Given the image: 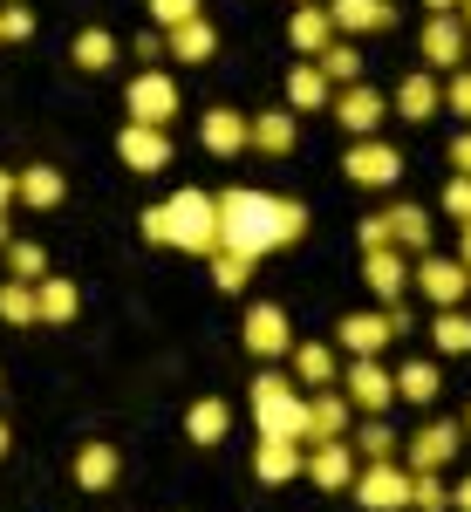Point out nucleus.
<instances>
[{
	"mask_svg": "<svg viewBox=\"0 0 471 512\" xmlns=\"http://www.w3.org/2000/svg\"><path fill=\"white\" fill-rule=\"evenodd\" d=\"M465 55H471V48H465Z\"/></svg>",
	"mask_w": 471,
	"mask_h": 512,
	"instance_id": "57",
	"label": "nucleus"
},
{
	"mask_svg": "<svg viewBox=\"0 0 471 512\" xmlns=\"http://www.w3.org/2000/svg\"><path fill=\"white\" fill-rule=\"evenodd\" d=\"M328 110H335V123H342L349 137H376V130H383V117H390V96H383L376 82H342Z\"/></svg>",
	"mask_w": 471,
	"mask_h": 512,
	"instance_id": "7",
	"label": "nucleus"
},
{
	"mask_svg": "<svg viewBox=\"0 0 471 512\" xmlns=\"http://www.w3.org/2000/svg\"><path fill=\"white\" fill-rule=\"evenodd\" d=\"M410 280H417V294H424L431 308H458V301L471 294V267L465 260H437V253H417Z\"/></svg>",
	"mask_w": 471,
	"mask_h": 512,
	"instance_id": "8",
	"label": "nucleus"
},
{
	"mask_svg": "<svg viewBox=\"0 0 471 512\" xmlns=\"http://www.w3.org/2000/svg\"><path fill=\"white\" fill-rule=\"evenodd\" d=\"M0 321L35 328V280H0Z\"/></svg>",
	"mask_w": 471,
	"mask_h": 512,
	"instance_id": "36",
	"label": "nucleus"
},
{
	"mask_svg": "<svg viewBox=\"0 0 471 512\" xmlns=\"http://www.w3.org/2000/svg\"><path fill=\"white\" fill-rule=\"evenodd\" d=\"M35 35V14L21 0H0V41H28Z\"/></svg>",
	"mask_w": 471,
	"mask_h": 512,
	"instance_id": "42",
	"label": "nucleus"
},
{
	"mask_svg": "<svg viewBox=\"0 0 471 512\" xmlns=\"http://www.w3.org/2000/svg\"><path fill=\"white\" fill-rule=\"evenodd\" d=\"M239 342H246V355H260V362H280V355L294 349V328H287V308H274V301L246 308V321H239Z\"/></svg>",
	"mask_w": 471,
	"mask_h": 512,
	"instance_id": "11",
	"label": "nucleus"
},
{
	"mask_svg": "<svg viewBox=\"0 0 471 512\" xmlns=\"http://www.w3.org/2000/svg\"><path fill=\"white\" fill-rule=\"evenodd\" d=\"M451 164H458V171H465V178H471V130H465V137H458V144H451Z\"/></svg>",
	"mask_w": 471,
	"mask_h": 512,
	"instance_id": "48",
	"label": "nucleus"
},
{
	"mask_svg": "<svg viewBox=\"0 0 471 512\" xmlns=\"http://www.w3.org/2000/svg\"><path fill=\"white\" fill-rule=\"evenodd\" d=\"M137 233L151 246H178V253H212L219 246V192H171L164 205H144L137 212Z\"/></svg>",
	"mask_w": 471,
	"mask_h": 512,
	"instance_id": "1",
	"label": "nucleus"
},
{
	"mask_svg": "<svg viewBox=\"0 0 471 512\" xmlns=\"http://www.w3.org/2000/svg\"><path fill=\"white\" fill-rule=\"evenodd\" d=\"M437 390H444V376H437V362H424V355L396 369V396H403V403H417V410H424Z\"/></svg>",
	"mask_w": 471,
	"mask_h": 512,
	"instance_id": "33",
	"label": "nucleus"
},
{
	"mask_svg": "<svg viewBox=\"0 0 471 512\" xmlns=\"http://www.w3.org/2000/svg\"><path fill=\"white\" fill-rule=\"evenodd\" d=\"M458 260L471 267V219H465V239H458Z\"/></svg>",
	"mask_w": 471,
	"mask_h": 512,
	"instance_id": "51",
	"label": "nucleus"
},
{
	"mask_svg": "<svg viewBox=\"0 0 471 512\" xmlns=\"http://www.w3.org/2000/svg\"><path fill=\"white\" fill-rule=\"evenodd\" d=\"M431 342H437L444 355H471V315H465V308H437Z\"/></svg>",
	"mask_w": 471,
	"mask_h": 512,
	"instance_id": "35",
	"label": "nucleus"
},
{
	"mask_svg": "<svg viewBox=\"0 0 471 512\" xmlns=\"http://www.w3.org/2000/svg\"><path fill=\"white\" fill-rule=\"evenodd\" d=\"M226 431H233V403H226V396H198L192 410H185V437L205 444V451H212Z\"/></svg>",
	"mask_w": 471,
	"mask_h": 512,
	"instance_id": "22",
	"label": "nucleus"
},
{
	"mask_svg": "<svg viewBox=\"0 0 471 512\" xmlns=\"http://www.w3.org/2000/svg\"><path fill=\"white\" fill-rule=\"evenodd\" d=\"M62 192H69V185H62V171H55V164H28V171H14V198H21V205H35V212H55Z\"/></svg>",
	"mask_w": 471,
	"mask_h": 512,
	"instance_id": "26",
	"label": "nucleus"
},
{
	"mask_svg": "<svg viewBox=\"0 0 471 512\" xmlns=\"http://www.w3.org/2000/svg\"><path fill=\"white\" fill-rule=\"evenodd\" d=\"M301 437H314V444H321V437H349V396L335 390V383L308 396V431Z\"/></svg>",
	"mask_w": 471,
	"mask_h": 512,
	"instance_id": "21",
	"label": "nucleus"
},
{
	"mask_svg": "<svg viewBox=\"0 0 471 512\" xmlns=\"http://www.w3.org/2000/svg\"><path fill=\"white\" fill-rule=\"evenodd\" d=\"M410 512H451V485L437 472H410Z\"/></svg>",
	"mask_w": 471,
	"mask_h": 512,
	"instance_id": "39",
	"label": "nucleus"
},
{
	"mask_svg": "<svg viewBox=\"0 0 471 512\" xmlns=\"http://www.w3.org/2000/svg\"><path fill=\"white\" fill-rule=\"evenodd\" d=\"M117 158L130 164V171H164L171 164V137H164V123H123V137H117Z\"/></svg>",
	"mask_w": 471,
	"mask_h": 512,
	"instance_id": "15",
	"label": "nucleus"
},
{
	"mask_svg": "<svg viewBox=\"0 0 471 512\" xmlns=\"http://www.w3.org/2000/svg\"><path fill=\"white\" fill-rule=\"evenodd\" d=\"M123 110H130V123H171V117H178V82L164 76V69L130 76V89H123Z\"/></svg>",
	"mask_w": 471,
	"mask_h": 512,
	"instance_id": "10",
	"label": "nucleus"
},
{
	"mask_svg": "<svg viewBox=\"0 0 471 512\" xmlns=\"http://www.w3.org/2000/svg\"><path fill=\"white\" fill-rule=\"evenodd\" d=\"M192 14H205L198 0H151V28H157V35L178 28V21H192Z\"/></svg>",
	"mask_w": 471,
	"mask_h": 512,
	"instance_id": "43",
	"label": "nucleus"
},
{
	"mask_svg": "<svg viewBox=\"0 0 471 512\" xmlns=\"http://www.w3.org/2000/svg\"><path fill=\"white\" fill-rule=\"evenodd\" d=\"M246 144L267 151V158H287V151H294V110H260V117H246Z\"/></svg>",
	"mask_w": 471,
	"mask_h": 512,
	"instance_id": "25",
	"label": "nucleus"
},
{
	"mask_svg": "<svg viewBox=\"0 0 471 512\" xmlns=\"http://www.w3.org/2000/svg\"><path fill=\"white\" fill-rule=\"evenodd\" d=\"M117 472H123L117 444H103V437H96V444H82V451H76V485H82V492H110Z\"/></svg>",
	"mask_w": 471,
	"mask_h": 512,
	"instance_id": "24",
	"label": "nucleus"
},
{
	"mask_svg": "<svg viewBox=\"0 0 471 512\" xmlns=\"http://www.w3.org/2000/svg\"><path fill=\"white\" fill-rule=\"evenodd\" d=\"M198 144H205L212 158H239V151H246V117H239V110H205Z\"/></svg>",
	"mask_w": 471,
	"mask_h": 512,
	"instance_id": "23",
	"label": "nucleus"
},
{
	"mask_svg": "<svg viewBox=\"0 0 471 512\" xmlns=\"http://www.w3.org/2000/svg\"><path fill=\"white\" fill-rule=\"evenodd\" d=\"M465 48H471V35L458 14H431L424 21V62L431 69H465Z\"/></svg>",
	"mask_w": 471,
	"mask_h": 512,
	"instance_id": "17",
	"label": "nucleus"
},
{
	"mask_svg": "<svg viewBox=\"0 0 471 512\" xmlns=\"http://www.w3.org/2000/svg\"><path fill=\"white\" fill-rule=\"evenodd\" d=\"M458 21H465V35H471V0H458Z\"/></svg>",
	"mask_w": 471,
	"mask_h": 512,
	"instance_id": "54",
	"label": "nucleus"
},
{
	"mask_svg": "<svg viewBox=\"0 0 471 512\" xmlns=\"http://www.w3.org/2000/svg\"><path fill=\"white\" fill-rule=\"evenodd\" d=\"M301 233H308V205H301V198H274V239L294 246Z\"/></svg>",
	"mask_w": 471,
	"mask_h": 512,
	"instance_id": "41",
	"label": "nucleus"
},
{
	"mask_svg": "<svg viewBox=\"0 0 471 512\" xmlns=\"http://www.w3.org/2000/svg\"><path fill=\"white\" fill-rule=\"evenodd\" d=\"M164 55H171V62H212V55H219V28H212L205 14H192V21H178V28H164Z\"/></svg>",
	"mask_w": 471,
	"mask_h": 512,
	"instance_id": "19",
	"label": "nucleus"
},
{
	"mask_svg": "<svg viewBox=\"0 0 471 512\" xmlns=\"http://www.w3.org/2000/svg\"><path fill=\"white\" fill-rule=\"evenodd\" d=\"M69 62H76V69H89V76H103V69L117 62V41L103 35V28H82L76 48H69Z\"/></svg>",
	"mask_w": 471,
	"mask_h": 512,
	"instance_id": "34",
	"label": "nucleus"
},
{
	"mask_svg": "<svg viewBox=\"0 0 471 512\" xmlns=\"http://www.w3.org/2000/svg\"><path fill=\"white\" fill-rule=\"evenodd\" d=\"M7 205H14V171L0 164V212H7Z\"/></svg>",
	"mask_w": 471,
	"mask_h": 512,
	"instance_id": "50",
	"label": "nucleus"
},
{
	"mask_svg": "<svg viewBox=\"0 0 471 512\" xmlns=\"http://www.w3.org/2000/svg\"><path fill=\"white\" fill-rule=\"evenodd\" d=\"M355 506L362 512H410V465H396V458H383V465H355Z\"/></svg>",
	"mask_w": 471,
	"mask_h": 512,
	"instance_id": "4",
	"label": "nucleus"
},
{
	"mask_svg": "<svg viewBox=\"0 0 471 512\" xmlns=\"http://www.w3.org/2000/svg\"><path fill=\"white\" fill-rule=\"evenodd\" d=\"M465 431H471V410H465Z\"/></svg>",
	"mask_w": 471,
	"mask_h": 512,
	"instance_id": "56",
	"label": "nucleus"
},
{
	"mask_svg": "<svg viewBox=\"0 0 471 512\" xmlns=\"http://www.w3.org/2000/svg\"><path fill=\"white\" fill-rule=\"evenodd\" d=\"M444 110L471 117V69H451V82H444Z\"/></svg>",
	"mask_w": 471,
	"mask_h": 512,
	"instance_id": "44",
	"label": "nucleus"
},
{
	"mask_svg": "<svg viewBox=\"0 0 471 512\" xmlns=\"http://www.w3.org/2000/svg\"><path fill=\"white\" fill-rule=\"evenodd\" d=\"M301 478H314V492H349L355 485V444L349 437H321L314 451H301Z\"/></svg>",
	"mask_w": 471,
	"mask_h": 512,
	"instance_id": "9",
	"label": "nucleus"
},
{
	"mask_svg": "<svg viewBox=\"0 0 471 512\" xmlns=\"http://www.w3.org/2000/svg\"><path fill=\"white\" fill-rule=\"evenodd\" d=\"M437 110H444V89H437L424 69L417 76H403V89H396V103H390V117H410V123H431Z\"/></svg>",
	"mask_w": 471,
	"mask_h": 512,
	"instance_id": "27",
	"label": "nucleus"
},
{
	"mask_svg": "<svg viewBox=\"0 0 471 512\" xmlns=\"http://www.w3.org/2000/svg\"><path fill=\"white\" fill-rule=\"evenodd\" d=\"M349 444H355V458H369V465H383V458H396V451H403V444H396V431L383 424V417H369V424H362Z\"/></svg>",
	"mask_w": 471,
	"mask_h": 512,
	"instance_id": "38",
	"label": "nucleus"
},
{
	"mask_svg": "<svg viewBox=\"0 0 471 512\" xmlns=\"http://www.w3.org/2000/svg\"><path fill=\"white\" fill-rule=\"evenodd\" d=\"M253 431L260 437H294V444H308V396L294 390L280 369H260V383H253Z\"/></svg>",
	"mask_w": 471,
	"mask_h": 512,
	"instance_id": "3",
	"label": "nucleus"
},
{
	"mask_svg": "<svg viewBox=\"0 0 471 512\" xmlns=\"http://www.w3.org/2000/svg\"><path fill=\"white\" fill-rule=\"evenodd\" d=\"M335 35H390L396 28V7L390 0H321Z\"/></svg>",
	"mask_w": 471,
	"mask_h": 512,
	"instance_id": "16",
	"label": "nucleus"
},
{
	"mask_svg": "<svg viewBox=\"0 0 471 512\" xmlns=\"http://www.w3.org/2000/svg\"><path fill=\"white\" fill-rule=\"evenodd\" d=\"M458 444H465V424H424V431L403 444V465L410 472H444L458 458Z\"/></svg>",
	"mask_w": 471,
	"mask_h": 512,
	"instance_id": "13",
	"label": "nucleus"
},
{
	"mask_svg": "<svg viewBox=\"0 0 471 512\" xmlns=\"http://www.w3.org/2000/svg\"><path fill=\"white\" fill-rule=\"evenodd\" d=\"M130 55H144V69H151L157 55H164V35H157V28H144V35H137V48H130Z\"/></svg>",
	"mask_w": 471,
	"mask_h": 512,
	"instance_id": "47",
	"label": "nucleus"
},
{
	"mask_svg": "<svg viewBox=\"0 0 471 512\" xmlns=\"http://www.w3.org/2000/svg\"><path fill=\"white\" fill-rule=\"evenodd\" d=\"M0 260H7V280H41L48 274V253H41L35 239H7Z\"/></svg>",
	"mask_w": 471,
	"mask_h": 512,
	"instance_id": "37",
	"label": "nucleus"
},
{
	"mask_svg": "<svg viewBox=\"0 0 471 512\" xmlns=\"http://www.w3.org/2000/svg\"><path fill=\"white\" fill-rule=\"evenodd\" d=\"M444 212H451V219H471V178H465V171L444 185Z\"/></svg>",
	"mask_w": 471,
	"mask_h": 512,
	"instance_id": "45",
	"label": "nucleus"
},
{
	"mask_svg": "<svg viewBox=\"0 0 471 512\" xmlns=\"http://www.w3.org/2000/svg\"><path fill=\"white\" fill-rule=\"evenodd\" d=\"M362 280H369V294L390 308V301H403V287H410V253L403 246H369L362 253Z\"/></svg>",
	"mask_w": 471,
	"mask_h": 512,
	"instance_id": "14",
	"label": "nucleus"
},
{
	"mask_svg": "<svg viewBox=\"0 0 471 512\" xmlns=\"http://www.w3.org/2000/svg\"><path fill=\"white\" fill-rule=\"evenodd\" d=\"M205 260H212V287H219V294H246L253 260H239V253H205Z\"/></svg>",
	"mask_w": 471,
	"mask_h": 512,
	"instance_id": "40",
	"label": "nucleus"
},
{
	"mask_svg": "<svg viewBox=\"0 0 471 512\" xmlns=\"http://www.w3.org/2000/svg\"><path fill=\"white\" fill-rule=\"evenodd\" d=\"M253 478H260V485H287V478H301V444H294V437H260V451H253Z\"/></svg>",
	"mask_w": 471,
	"mask_h": 512,
	"instance_id": "20",
	"label": "nucleus"
},
{
	"mask_svg": "<svg viewBox=\"0 0 471 512\" xmlns=\"http://www.w3.org/2000/svg\"><path fill=\"white\" fill-rule=\"evenodd\" d=\"M274 192H253V185H233L219 192V246L212 253H239V260H260L274 253Z\"/></svg>",
	"mask_w": 471,
	"mask_h": 512,
	"instance_id": "2",
	"label": "nucleus"
},
{
	"mask_svg": "<svg viewBox=\"0 0 471 512\" xmlns=\"http://www.w3.org/2000/svg\"><path fill=\"white\" fill-rule=\"evenodd\" d=\"M287 362H294V376H301V383H314V390H328V383L342 376V362H335V349H328V342H294V349H287Z\"/></svg>",
	"mask_w": 471,
	"mask_h": 512,
	"instance_id": "30",
	"label": "nucleus"
},
{
	"mask_svg": "<svg viewBox=\"0 0 471 512\" xmlns=\"http://www.w3.org/2000/svg\"><path fill=\"white\" fill-rule=\"evenodd\" d=\"M355 246H362V253H369V246H390V219H383V212L362 219V226H355Z\"/></svg>",
	"mask_w": 471,
	"mask_h": 512,
	"instance_id": "46",
	"label": "nucleus"
},
{
	"mask_svg": "<svg viewBox=\"0 0 471 512\" xmlns=\"http://www.w3.org/2000/svg\"><path fill=\"white\" fill-rule=\"evenodd\" d=\"M82 308V287L76 280H62V274H41L35 280V321L41 328H69Z\"/></svg>",
	"mask_w": 471,
	"mask_h": 512,
	"instance_id": "18",
	"label": "nucleus"
},
{
	"mask_svg": "<svg viewBox=\"0 0 471 512\" xmlns=\"http://www.w3.org/2000/svg\"><path fill=\"white\" fill-rule=\"evenodd\" d=\"M314 69H321V76L335 82V89H342V82H362V48H355L349 35H335L328 41V48H321V55H308Z\"/></svg>",
	"mask_w": 471,
	"mask_h": 512,
	"instance_id": "32",
	"label": "nucleus"
},
{
	"mask_svg": "<svg viewBox=\"0 0 471 512\" xmlns=\"http://www.w3.org/2000/svg\"><path fill=\"white\" fill-rule=\"evenodd\" d=\"M424 7H431V14H458V0H424Z\"/></svg>",
	"mask_w": 471,
	"mask_h": 512,
	"instance_id": "52",
	"label": "nucleus"
},
{
	"mask_svg": "<svg viewBox=\"0 0 471 512\" xmlns=\"http://www.w3.org/2000/svg\"><path fill=\"white\" fill-rule=\"evenodd\" d=\"M335 383H342V396H349V410H362V417H383V410L396 403V376L376 362V355H355Z\"/></svg>",
	"mask_w": 471,
	"mask_h": 512,
	"instance_id": "5",
	"label": "nucleus"
},
{
	"mask_svg": "<svg viewBox=\"0 0 471 512\" xmlns=\"http://www.w3.org/2000/svg\"><path fill=\"white\" fill-rule=\"evenodd\" d=\"M342 171H349V185L390 192L396 178H403V151H396V144H383V137H355L349 158H342Z\"/></svg>",
	"mask_w": 471,
	"mask_h": 512,
	"instance_id": "6",
	"label": "nucleus"
},
{
	"mask_svg": "<svg viewBox=\"0 0 471 512\" xmlns=\"http://www.w3.org/2000/svg\"><path fill=\"white\" fill-rule=\"evenodd\" d=\"M451 512H471V478H458V485H451Z\"/></svg>",
	"mask_w": 471,
	"mask_h": 512,
	"instance_id": "49",
	"label": "nucleus"
},
{
	"mask_svg": "<svg viewBox=\"0 0 471 512\" xmlns=\"http://www.w3.org/2000/svg\"><path fill=\"white\" fill-rule=\"evenodd\" d=\"M7 239H14V219H7V212H0V246H7Z\"/></svg>",
	"mask_w": 471,
	"mask_h": 512,
	"instance_id": "53",
	"label": "nucleus"
},
{
	"mask_svg": "<svg viewBox=\"0 0 471 512\" xmlns=\"http://www.w3.org/2000/svg\"><path fill=\"white\" fill-rule=\"evenodd\" d=\"M390 342H396L390 308H355V315L335 321V349H349V355H383Z\"/></svg>",
	"mask_w": 471,
	"mask_h": 512,
	"instance_id": "12",
	"label": "nucleus"
},
{
	"mask_svg": "<svg viewBox=\"0 0 471 512\" xmlns=\"http://www.w3.org/2000/svg\"><path fill=\"white\" fill-rule=\"evenodd\" d=\"M7 444H14V431H7V424H0V458H7Z\"/></svg>",
	"mask_w": 471,
	"mask_h": 512,
	"instance_id": "55",
	"label": "nucleus"
},
{
	"mask_svg": "<svg viewBox=\"0 0 471 512\" xmlns=\"http://www.w3.org/2000/svg\"><path fill=\"white\" fill-rule=\"evenodd\" d=\"M328 103H335V82L321 76L314 62H301V69L287 76V110L301 117V110H328Z\"/></svg>",
	"mask_w": 471,
	"mask_h": 512,
	"instance_id": "29",
	"label": "nucleus"
},
{
	"mask_svg": "<svg viewBox=\"0 0 471 512\" xmlns=\"http://www.w3.org/2000/svg\"><path fill=\"white\" fill-rule=\"evenodd\" d=\"M287 41H294L301 55H321V48L335 41V21H328V7H321V0H301V7H294V21H287Z\"/></svg>",
	"mask_w": 471,
	"mask_h": 512,
	"instance_id": "28",
	"label": "nucleus"
},
{
	"mask_svg": "<svg viewBox=\"0 0 471 512\" xmlns=\"http://www.w3.org/2000/svg\"><path fill=\"white\" fill-rule=\"evenodd\" d=\"M383 219H390V246H403V253H431V219H424V205H390Z\"/></svg>",
	"mask_w": 471,
	"mask_h": 512,
	"instance_id": "31",
	"label": "nucleus"
}]
</instances>
